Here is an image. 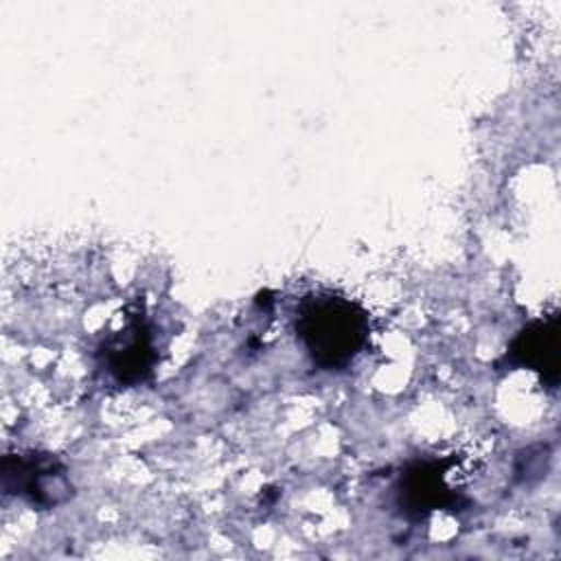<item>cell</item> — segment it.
Masks as SVG:
<instances>
[{
	"mask_svg": "<svg viewBox=\"0 0 561 561\" xmlns=\"http://www.w3.org/2000/svg\"><path fill=\"white\" fill-rule=\"evenodd\" d=\"M296 337L324 370L346 368L368 344V313L351 298L337 294H313L296 309Z\"/></svg>",
	"mask_w": 561,
	"mask_h": 561,
	"instance_id": "6da1fadb",
	"label": "cell"
},
{
	"mask_svg": "<svg viewBox=\"0 0 561 561\" xmlns=\"http://www.w3.org/2000/svg\"><path fill=\"white\" fill-rule=\"evenodd\" d=\"M2 489L35 508L61 506L75 493L66 465L42 451L7 454L2 458Z\"/></svg>",
	"mask_w": 561,
	"mask_h": 561,
	"instance_id": "7a4b0ae2",
	"label": "cell"
},
{
	"mask_svg": "<svg viewBox=\"0 0 561 561\" xmlns=\"http://www.w3.org/2000/svg\"><path fill=\"white\" fill-rule=\"evenodd\" d=\"M96 355L101 368L118 386H138L147 381L158 364V351L149 322L140 313L129 316L118 331L110 333L101 342Z\"/></svg>",
	"mask_w": 561,
	"mask_h": 561,
	"instance_id": "3957f363",
	"label": "cell"
},
{
	"mask_svg": "<svg viewBox=\"0 0 561 561\" xmlns=\"http://www.w3.org/2000/svg\"><path fill=\"white\" fill-rule=\"evenodd\" d=\"M451 460H419L408 465L397 482V506L412 519H423L440 508L460 506L462 497L447 484Z\"/></svg>",
	"mask_w": 561,
	"mask_h": 561,
	"instance_id": "277c9868",
	"label": "cell"
},
{
	"mask_svg": "<svg viewBox=\"0 0 561 561\" xmlns=\"http://www.w3.org/2000/svg\"><path fill=\"white\" fill-rule=\"evenodd\" d=\"M557 324H559V318L552 313L543 320H535L528 327H524L508 344L504 362L508 366H524L539 373L541 381L554 388L559 383Z\"/></svg>",
	"mask_w": 561,
	"mask_h": 561,
	"instance_id": "5b68a950",
	"label": "cell"
}]
</instances>
